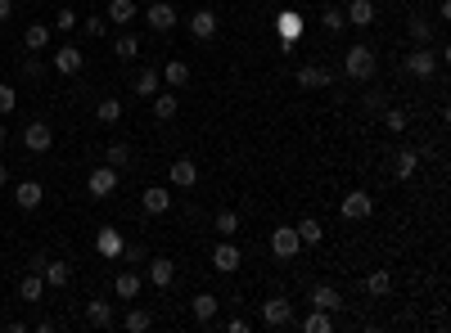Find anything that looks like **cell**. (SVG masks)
Segmentation results:
<instances>
[{
	"label": "cell",
	"instance_id": "1",
	"mask_svg": "<svg viewBox=\"0 0 451 333\" xmlns=\"http://www.w3.org/2000/svg\"><path fill=\"white\" fill-rule=\"evenodd\" d=\"M343 68H348V77H352V81H370L375 72H379V59H375L370 45H352L348 59H343Z\"/></svg>",
	"mask_w": 451,
	"mask_h": 333
},
{
	"label": "cell",
	"instance_id": "2",
	"mask_svg": "<svg viewBox=\"0 0 451 333\" xmlns=\"http://www.w3.org/2000/svg\"><path fill=\"white\" fill-rule=\"evenodd\" d=\"M23 144H28L32 153H45L55 144V131H50V122H28L23 127Z\"/></svg>",
	"mask_w": 451,
	"mask_h": 333
},
{
	"label": "cell",
	"instance_id": "3",
	"mask_svg": "<svg viewBox=\"0 0 451 333\" xmlns=\"http://www.w3.org/2000/svg\"><path fill=\"white\" fill-rule=\"evenodd\" d=\"M338 212H343L348 221H365V216L375 212V199H370V194H361V189H352V194H343Z\"/></svg>",
	"mask_w": 451,
	"mask_h": 333
},
{
	"label": "cell",
	"instance_id": "4",
	"mask_svg": "<svg viewBox=\"0 0 451 333\" xmlns=\"http://www.w3.org/2000/svg\"><path fill=\"white\" fill-rule=\"evenodd\" d=\"M298 248H302V239H298L294 226H280V230L271 234V252L285 257V262H289V257H298Z\"/></svg>",
	"mask_w": 451,
	"mask_h": 333
},
{
	"label": "cell",
	"instance_id": "5",
	"mask_svg": "<svg viewBox=\"0 0 451 333\" xmlns=\"http://www.w3.org/2000/svg\"><path fill=\"white\" fill-rule=\"evenodd\" d=\"M406 72H411V77H424V81H429L433 72H438V54L424 50V45H420V50H411V54H406Z\"/></svg>",
	"mask_w": 451,
	"mask_h": 333
},
{
	"label": "cell",
	"instance_id": "6",
	"mask_svg": "<svg viewBox=\"0 0 451 333\" xmlns=\"http://www.w3.org/2000/svg\"><path fill=\"white\" fill-rule=\"evenodd\" d=\"M176 18H181V14H176L172 5H167V0H158V5L144 9V23H149L154 32H172V28H176Z\"/></svg>",
	"mask_w": 451,
	"mask_h": 333
},
{
	"label": "cell",
	"instance_id": "7",
	"mask_svg": "<svg viewBox=\"0 0 451 333\" xmlns=\"http://www.w3.org/2000/svg\"><path fill=\"white\" fill-rule=\"evenodd\" d=\"M86 189L95 194V199H108V194L118 189V171L108 167V163H104V167H95V171H91V180H86Z\"/></svg>",
	"mask_w": 451,
	"mask_h": 333
},
{
	"label": "cell",
	"instance_id": "8",
	"mask_svg": "<svg viewBox=\"0 0 451 333\" xmlns=\"http://www.w3.org/2000/svg\"><path fill=\"white\" fill-rule=\"evenodd\" d=\"M149 284L154 288H172V279H176V266H172V257H149Z\"/></svg>",
	"mask_w": 451,
	"mask_h": 333
},
{
	"label": "cell",
	"instance_id": "9",
	"mask_svg": "<svg viewBox=\"0 0 451 333\" xmlns=\"http://www.w3.org/2000/svg\"><path fill=\"white\" fill-rule=\"evenodd\" d=\"M190 36H194V41H212V36H217V14H212V9H194V14H190Z\"/></svg>",
	"mask_w": 451,
	"mask_h": 333
},
{
	"label": "cell",
	"instance_id": "10",
	"mask_svg": "<svg viewBox=\"0 0 451 333\" xmlns=\"http://www.w3.org/2000/svg\"><path fill=\"white\" fill-rule=\"evenodd\" d=\"M289 320H294V306H289L285 298H271V302H262V325L280 329V325H289Z\"/></svg>",
	"mask_w": 451,
	"mask_h": 333
},
{
	"label": "cell",
	"instance_id": "11",
	"mask_svg": "<svg viewBox=\"0 0 451 333\" xmlns=\"http://www.w3.org/2000/svg\"><path fill=\"white\" fill-rule=\"evenodd\" d=\"M298 86H302V90H325V86H330V68L302 64V68H298Z\"/></svg>",
	"mask_w": 451,
	"mask_h": 333
},
{
	"label": "cell",
	"instance_id": "12",
	"mask_svg": "<svg viewBox=\"0 0 451 333\" xmlns=\"http://www.w3.org/2000/svg\"><path fill=\"white\" fill-rule=\"evenodd\" d=\"M81 64H86V54H81L77 45H64V50H55V68L64 72V77H72V72H81Z\"/></svg>",
	"mask_w": 451,
	"mask_h": 333
},
{
	"label": "cell",
	"instance_id": "13",
	"mask_svg": "<svg viewBox=\"0 0 451 333\" xmlns=\"http://www.w3.org/2000/svg\"><path fill=\"white\" fill-rule=\"evenodd\" d=\"M113 293H118L122 302H136V298H140V275H136V270H118Z\"/></svg>",
	"mask_w": 451,
	"mask_h": 333
},
{
	"label": "cell",
	"instance_id": "14",
	"mask_svg": "<svg viewBox=\"0 0 451 333\" xmlns=\"http://www.w3.org/2000/svg\"><path fill=\"white\" fill-rule=\"evenodd\" d=\"M194 180H199V167H194V158H176V163H172V185H176V189H190Z\"/></svg>",
	"mask_w": 451,
	"mask_h": 333
},
{
	"label": "cell",
	"instance_id": "15",
	"mask_svg": "<svg viewBox=\"0 0 451 333\" xmlns=\"http://www.w3.org/2000/svg\"><path fill=\"white\" fill-rule=\"evenodd\" d=\"M312 306H316V311H338L343 298H338V288H330V284H316V288H312Z\"/></svg>",
	"mask_w": 451,
	"mask_h": 333
},
{
	"label": "cell",
	"instance_id": "16",
	"mask_svg": "<svg viewBox=\"0 0 451 333\" xmlns=\"http://www.w3.org/2000/svg\"><path fill=\"white\" fill-rule=\"evenodd\" d=\"M343 18L352 23V28H370V23H375V5H370V0H352V5L343 9Z\"/></svg>",
	"mask_w": 451,
	"mask_h": 333
},
{
	"label": "cell",
	"instance_id": "17",
	"mask_svg": "<svg viewBox=\"0 0 451 333\" xmlns=\"http://www.w3.org/2000/svg\"><path fill=\"white\" fill-rule=\"evenodd\" d=\"M41 199H45V189L36 180H23L18 185V194H14V203L23 207V212H32V207H41Z\"/></svg>",
	"mask_w": 451,
	"mask_h": 333
},
{
	"label": "cell",
	"instance_id": "18",
	"mask_svg": "<svg viewBox=\"0 0 451 333\" xmlns=\"http://www.w3.org/2000/svg\"><path fill=\"white\" fill-rule=\"evenodd\" d=\"M140 203H144V212H154V216H158V212H167V207H172V189L154 185V189H144V199H140Z\"/></svg>",
	"mask_w": 451,
	"mask_h": 333
},
{
	"label": "cell",
	"instance_id": "19",
	"mask_svg": "<svg viewBox=\"0 0 451 333\" xmlns=\"http://www.w3.org/2000/svg\"><path fill=\"white\" fill-rule=\"evenodd\" d=\"M212 266L222 270V275L239 270V248H235V243H222V248H212Z\"/></svg>",
	"mask_w": 451,
	"mask_h": 333
},
{
	"label": "cell",
	"instance_id": "20",
	"mask_svg": "<svg viewBox=\"0 0 451 333\" xmlns=\"http://www.w3.org/2000/svg\"><path fill=\"white\" fill-rule=\"evenodd\" d=\"M18 293H23V302H36L45 293V275H41V270H28L23 284H18Z\"/></svg>",
	"mask_w": 451,
	"mask_h": 333
},
{
	"label": "cell",
	"instance_id": "21",
	"mask_svg": "<svg viewBox=\"0 0 451 333\" xmlns=\"http://www.w3.org/2000/svg\"><path fill=\"white\" fill-rule=\"evenodd\" d=\"M131 18H136V0H108V23L127 28Z\"/></svg>",
	"mask_w": 451,
	"mask_h": 333
},
{
	"label": "cell",
	"instance_id": "22",
	"mask_svg": "<svg viewBox=\"0 0 451 333\" xmlns=\"http://www.w3.org/2000/svg\"><path fill=\"white\" fill-rule=\"evenodd\" d=\"M397 163H393V171H397V180H411L416 176V167H420V153L416 149H401V153H393Z\"/></svg>",
	"mask_w": 451,
	"mask_h": 333
},
{
	"label": "cell",
	"instance_id": "23",
	"mask_svg": "<svg viewBox=\"0 0 451 333\" xmlns=\"http://www.w3.org/2000/svg\"><path fill=\"white\" fill-rule=\"evenodd\" d=\"M41 275H45V284H50V288H64V284L72 279V266H68V262H45Z\"/></svg>",
	"mask_w": 451,
	"mask_h": 333
},
{
	"label": "cell",
	"instance_id": "24",
	"mask_svg": "<svg viewBox=\"0 0 451 333\" xmlns=\"http://www.w3.org/2000/svg\"><path fill=\"white\" fill-rule=\"evenodd\" d=\"M45 41H50V28H45V23H28V32H23L28 54H32V50H45Z\"/></svg>",
	"mask_w": 451,
	"mask_h": 333
},
{
	"label": "cell",
	"instance_id": "25",
	"mask_svg": "<svg viewBox=\"0 0 451 333\" xmlns=\"http://www.w3.org/2000/svg\"><path fill=\"white\" fill-rule=\"evenodd\" d=\"M388 288H393V275H388V270H370V275H365V293H370V298H384Z\"/></svg>",
	"mask_w": 451,
	"mask_h": 333
},
{
	"label": "cell",
	"instance_id": "26",
	"mask_svg": "<svg viewBox=\"0 0 451 333\" xmlns=\"http://www.w3.org/2000/svg\"><path fill=\"white\" fill-rule=\"evenodd\" d=\"M158 77H163L167 86H185V81H190V64H181V59H172V64H167L163 72H158Z\"/></svg>",
	"mask_w": 451,
	"mask_h": 333
},
{
	"label": "cell",
	"instance_id": "27",
	"mask_svg": "<svg viewBox=\"0 0 451 333\" xmlns=\"http://www.w3.org/2000/svg\"><path fill=\"white\" fill-rule=\"evenodd\" d=\"M154 117L158 122H172L176 117V95L167 90V95H154Z\"/></svg>",
	"mask_w": 451,
	"mask_h": 333
},
{
	"label": "cell",
	"instance_id": "28",
	"mask_svg": "<svg viewBox=\"0 0 451 333\" xmlns=\"http://www.w3.org/2000/svg\"><path fill=\"white\" fill-rule=\"evenodd\" d=\"M217 306H222V302H217L212 293H199V298H194V320H203V325H208V320L217 315Z\"/></svg>",
	"mask_w": 451,
	"mask_h": 333
},
{
	"label": "cell",
	"instance_id": "29",
	"mask_svg": "<svg viewBox=\"0 0 451 333\" xmlns=\"http://www.w3.org/2000/svg\"><path fill=\"white\" fill-rule=\"evenodd\" d=\"M104 163L113 167V171H122V167L131 163V144H108V149H104Z\"/></svg>",
	"mask_w": 451,
	"mask_h": 333
},
{
	"label": "cell",
	"instance_id": "30",
	"mask_svg": "<svg viewBox=\"0 0 451 333\" xmlns=\"http://www.w3.org/2000/svg\"><path fill=\"white\" fill-rule=\"evenodd\" d=\"M294 230H298V239H302V243H321V234H325V230H321V221H316V216H302Z\"/></svg>",
	"mask_w": 451,
	"mask_h": 333
},
{
	"label": "cell",
	"instance_id": "31",
	"mask_svg": "<svg viewBox=\"0 0 451 333\" xmlns=\"http://www.w3.org/2000/svg\"><path fill=\"white\" fill-rule=\"evenodd\" d=\"M86 320H91V325H100V329H108V325H113V306H108V302H91L86 306Z\"/></svg>",
	"mask_w": 451,
	"mask_h": 333
},
{
	"label": "cell",
	"instance_id": "32",
	"mask_svg": "<svg viewBox=\"0 0 451 333\" xmlns=\"http://www.w3.org/2000/svg\"><path fill=\"white\" fill-rule=\"evenodd\" d=\"M302 329H307V333H330L334 320H330V311H316V306H312V315L302 320Z\"/></svg>",
	"mask_w": 451,
	"mask_h": 333
},
{
	"label": "cell",
	"instance_id": "33",
	"mask_svg": "<svg viewBox=\"0 0 451 333\" xmlns=\"http://www.w3.org/2000/svg\"><path fill=\"white\" fill-rule=\"evenodd\" d=\"M212 230L222 234V239H230V234L239 230V216H235V212H230V207H226V212H217V216H212Z\"/></svg>",
	"mask_w": 451,
	"mask_h": 333
},
{
	"label": "cell",
	"instance_id": "34",
	"mask_svg": "<svg viewBox=\"0 0 451 333\" xmlns=\"http://www.w3.org/2000/svg\"><path fill=\"white\" fill-rule=\"evenodd\" d=\"M100 257H122V234L118 230H100Z\"/></svg>",
	"mask_w": 451,
	"mask_h": 333
},
{
	"label": "cell",
	"instance_id": "35",
	"mask_svg": "<svg viewBox=\"0 0 451 333\" xmlns=\"http://www.w3.org/2000/svg\"><path fill=\"white\" fill-rule=\"evenodd\" d=\"M122 325H127L131 333H144V329L154 325V315H149V311H140V306H131V311H127V320H122Z\"/></svg>",
	"mask_w": 451,
	"mask_h": 333
},
{
	"label": "cell",
	"instance_id": "36",
	"mask_svg": "<svg viewBox=\"0 0 451 333\" xmlns=\"http://www.w3.org/2000/svg\"><path fill=\"white\" fill-rule=\"evenodd\" d=\"M95 117H100V127H113V122L122 117V104H118V100H100V108H95Z\"/></svg>",
	"mask_w": 451,
	"mask_h": 333
},
{
	"label": "cell",
	"instance_id": "37",
	"mask_svg": "<svg viewBox=\"0 0 451 333\" xmlns=\"http://www.w3.org/2000/svg\"><path fill=\"white\" fill-rule=\"evenodd\" d=\"M158 81H163V77H158L154 68H140V77H136V95H158Z\"/></svg>",
	"mask_w": 451,
	"mask_h": 333
},
{
	"label": "cell",
	"instance_id": "38",
	"mask_svg": "<svg viewBox=\"0 0 451 333\" xmlns=\"http://www.w3.org/2000/svg\"><path fill=\"white\" fill-rule=\"evenodd\" d=\"M406 32L416 36L420 45H429V36H433V28H429V18H420V14H416V18H406Z\"/></svg>",
	"mask_w": 451,
	"mask_h": 333
},
{
	"label": "cell",
	"instance_id": "39",
	"mask_svg": "<svg viewBox=\"0 0 451 333\" xmlns=\"http://www.w3.org/2000/svg\"><path fill=\"white\" fill-rule=\"evenodd\" d=\"M321 28H325V32H343V28H348L343 9H321Z\"/></svg>",
	"mask_w": 451,
	"mask_h": 333
},
{
	"label": "cell",
	"instance_id": "40",
	"mask_svg": "<svg viewBox=\"0 0 451 333\" xmlns=\"http://www.w3.org/2000/svg\"><path fill=\"white\" fill-rule=\"evenodd\" d=\"M113 54H118V59H136V54H140V41H136V36H118V41H113Z\"/></svg>",
	"mask_w": 451,
	"mask_h": 333
},
{
	"label": "cell",
	"instance_id": "41",
	"mask_svg": "<svg viewBox=\"0 0 451 333\" xmlns=\"http://www.w3.org/2000/svg\"><path fill=\"white\" fill-rule=\"evenodd\" d=\"M81 32H86V36H104V32H108V18L86 14V18H81Z\"/></svg>",
	"mask_w": 451,
	"mask_h": 333
},
{
	"label": "cell",
	"instance_id": "42",
	"mask_svg": "<svg viewBox=\"0 0 451 333\" xmlns=\"http://www.w3.org/2000/svg\"><path fill=\"white\" fill-rule=\"evenodd\" d=\"M18 108V90L14 86H0V113H14Z\"/></svg>",
	"mask_w": 451,
	"mask_h": 333
},
{
	"label": "cell",
	"instance_id": "43",
	"mask_svg": "<svg viewBox=\"0 0 451 333\" xmlns=\"http://www.w3.org/2000/svg\"><path fill=\"white\" fill-rule=\"evenodd\" d=\"M23 77L41 81V77H45V64H41V59H32V54H28V59H23Z\"/></svg>",
	"mask_w": 451,
	"mask_h": 333
},
{
	"label": "cell",
	"instance_id": "44",
	"mask_svg": "<svg viewBox=\"0 0 451 333\" xmlns=\"http://www.w3.org/2000/svg\"><path fill=\"white\" fill-rule=\"evenodd\" d=\"M384 127H388V131H406V113H401V108H388V113H384Z\"/></svg>",
	"mask_w": 451,
	"mask_h": 333
},
{
	"label": "cell",
	"instance_id": "45",
	"mask_svg": "<svg viewBox=\"0 0 451 333\" xmlns=\"http://www.w3.org/2000/svg\"><path fill=\"white\" fill-rule=\"evenodd\" d=\"M55 28H59V32H72V28H77V14H72V9H59Z\"/></svg>",
	"mask_w": 451,
	"mask_h": 333
},
{
	"label": "cell",
	"instance_id": "46",
	"mask_svg": "<svg viewBox=\"0 0 451 333\" xmlns=\"http://www.w3.org/2000/svg\"><path fill=\"white\" fill-rule=\"evenodd\" d=\"M122 257H127V266H140V262H149V252H144L140 243H136V248H122Z\"/></svg>",
	"mask_w": 451,
	"mask_h": 333
},
{
	"label": "cell",
	"instance_id": "47",
	"mask_svg": "<svg viewBox=\"0 0 451 333\" xmlns=\"http://www.w3.org/2000/svg\"><path fill=\"white\" fill-rule=\"evenodd\" d=\"M226 333H249V320H244V315H235V320L226 325Z\"/></svg>",
	"mask_w": 451,
	"mask_h": 333
},
{
	"label": "cell",
	"instance_id": "48",
	"mask_svg": "<svg viewBox=\"0 0 451 333\" xmlns=\"http://www.w3.org/2000/svg\"><path fill=\"white\" fill-rule=\"evenodd\" d=\"M14 14V0H0V18H9Z\"/></svg>",
	"mask_w": 451,
	"mask_h": 333
},
{
	"label": "cell",
	"instance_id": "49",
	"mask_svg": "<svg viewBox=\"0 0 451 333\" xmlns=\"http://www.w3.org/2000/svg\"><path fill=\"white\" fill-rule=\"evenodd\" d=\"M5 185H9V171H5V163H0V189H5Z\"/></svg>",
	"mask_w": 451,
	"mask_h": 333
},
{
	"label": "cell",
	"instance_id": "50",
	"mask_svg": "<svg viewBox=\"0 0 451 333\" xmlns=\"http://www.w3.org/2000/svg\"><path fill=\"white\" fill-rule=\"evenodd\" d=\"M0 149H5V122H0Z\"/></svg>",
	"mask_w": 451,
	"mask_h": 333
}]
</instances>
